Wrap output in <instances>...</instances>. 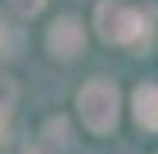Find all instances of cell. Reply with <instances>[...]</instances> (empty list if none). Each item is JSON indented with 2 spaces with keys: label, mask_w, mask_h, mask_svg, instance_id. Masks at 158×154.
Wrapping results in <instances>:
<instances>
[{
  "label": "cell",
  "mask_w": 158,
  "mask_h": 154,
  "mask_svg": "<svg viewBox=\"0 0 158 154\" xmlns=\"http://www.w3.org/2000/svg\"><path fill=\"white\" fill-rule=\"evenodd\" d=\"M77 117L81 124L94 134V137H108L114 127H118V117H121V91L114 81L108 77H91L81 91H77Z\"/></svg>",
  "instance_id": "6da1fadb"
},
{
  "label": "cell",
  "mask_w": 158,
  "mask_h": 154,
  "mask_svg": "<svg viewBox=\"0 0 158 154\" xmlns=\"http://www.w3.org/2000/svg\"><path fill=\"white\" fill-rule=\"evenodd\" d=\"M14 104H17V84L10 74L0 70V131H7V121L14 114Z\"/></svg>",
  "instance_id": "5b68a950"
},
{
  "label": "cell",
  "mask_w": 158,
  "mask_h": 154,
  "mask_svg": "<svg viewBox=\"0 0 158 154\" xmlns=\"http://www.w3.org/2000/svg\"><path fill=\"white\" fill-rule=\"evenodd\" d=\"M131 111L145 131H158V84H141L131 97Z\"/></svg>",
  "instance_id": "277c9868"
},
{
  "label": "cell",
  "mask_w": 158,
  "mask_h": 154,
  "mask_svg": "<svg viewBox=\"0 0 158 154\" xmlns=\"http://www.w3.org/2000/svg\"><path fill=\"white\" fill-rule=\"evenodd\" d=\"M24 154H44L40 148H24Z\"/></svg>",
  "instance_id": "52a82bcc"
},
{
  "label": "cell",
  "mask_w": 158,
  "mask_h": 154,
  "mask_svg": "<svg viewBox=\"0 0 158 154\" xmlns=\"http://www.w3.org/2000/svg\"><path fill=\"white\" fill-rule=\"evenodd\" d=\"M44 44H47V54H51L54 61H74V57H81L84 47H88L84 24H81L77 17L64 14V17H57V20L47 27Z\"/></svg>",
  "instance_id": "3957f363"
},
{
  "label": "cell",
  "mask_w": 158,
  "mask_h": 154,
  "mask_svg": "<svg viewBox=\"0 0 158 154\" xmlns=\"http://www.w3.org/2000/svg\"><path fill=\"white\" fill-rule=\"evenodd\" d=\"M7 3H10V10H14L17 17H24V20L37 17V14L47 7V0H7Z\"/></svg>",
  "instance_id": "8992f818"
},
{
  "label": "cell",
  "mask_w": 158,
  "mask_h": 154,
  "mask_svg": "<svg viewBox=\"0 0 158 154\" xmlns=\"http://www.w3.org/2000/svg\"><path fill=\"white\" fill-rule=\"evenodd\" d=\"M94 30L101 40H108V44H138V37H145V17H141V10H135V7H128L121 0H101L94 7Z\"/></svg>",
  "instance_id": "7a4b0ae2"
}]
</instances>
